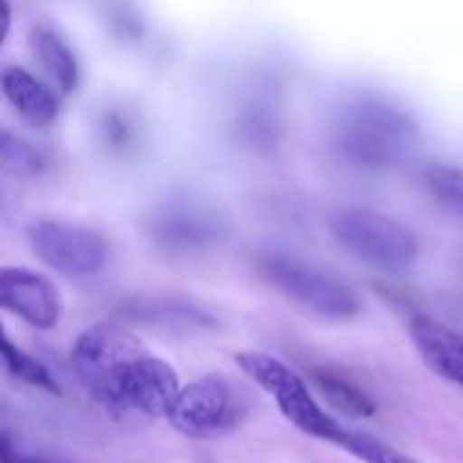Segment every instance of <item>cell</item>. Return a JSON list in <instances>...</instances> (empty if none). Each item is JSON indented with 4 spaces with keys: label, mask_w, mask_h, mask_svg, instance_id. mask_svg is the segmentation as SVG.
I'll return each instance as SVG.
<instances>
[{
    "label": "cell",
    "mask_w": 463,
    "mask_h": 463,
    "mask_svg": "<svg viewBox=\"0 0 463 463\" xmlns=\"http://www.w3.org/2000/svg\"><path fill=\"white\" fill-rule=\"evenodd\" d=\"M423 185L434 202L463 217V167L450 163H430L423 170Z\"/></svg>",
    "instance_id": "2e32d148"
},
{
    "label": "cell",
    "mask_w": 463,
    "mask_h": 463,
    "mask_svg": "<svg viewBox=\"0 0 463 463\" xmlns=\"http://www.w3.org/2000/svg\"><path fill=\"white\" fill-rule=\"evenodd\" d=\"M0 89L14 111L36 129H48L57 122L61 102L48 84L21 66H7L0 77Z\"/></svg>",
    "instance_id": "8fae6325"
},
{
    "label": "cell",
    "mask_w": 463,
    "mask_h": 463,
    "mask_svg": "<svg viewBox=\"0 0 463 463\" xmlns=\"http://www.w3.org/2000/svg\"><path fill=\"white\" fill-rule=\"evenodd\" d=\"M310 378L324 401L348 419H371L378 411V405L364 389L328 366H312Z\"/></svg>",
    "instance_id": "5bb4252c"
},
{
    "label": "cell",
    "mask_w": 463,
    "mask_h": 463,
    "mask_svg": "<svg viewBox=\"0 0 463 463\" xmlns=\"http://www.w3.org/2000/svg\"><path fill=\"white\" fill-rule=\"evenodd\" d=\"M328 226L339 247L378 269L405 271L419 258V238L402 222L384 213L342 208L330 215Z\"/></svg>",
    "instance_id": "8992f818"
},
{
    "label": "cell",
    "mask_w": 463,
    "mask_h": 463,
    "mask_svg": "<svg viewBox=\"0 0 463 463\" xmlns=\"http://www.w3.org/2000/svg\"><path fill=\"white\" fill-rule=\"evenodd\" d=\"M251 411L249 393L222 373H208L184 384L167 411V423L179 434L211 441L235 432Z\"/></svg>",
    "instance_id": "5b68a950"
},
{
    "label": "cell",
    "mask_w": 463,
    "mask_h": 463,
    "mask_svg": "<svg viewBox=\"0 0 463 463\" xmlns=\"http://www.w3.org/2000/svg\"><path fill=\"white\" fill-rule=\"evenodd\" d=\"M127 317L147 324L163 326V328L175 330H202L215 326V319L208 315L203 307L194 303L181 301V298H143L138 303H131Z\"/></svg>",
    "instance_id": "4fadbf2b"
},
{
    "label": "cell",
    "mask_w": 463,
    "mask_h": 463,
    "mask_svg": "<svg viewBox=\"0 0 463 463\" xmlns=\"http://www.w3.org/2000/svg\"><path fill=\"white\" fill-rule=\"evenodd\" d=\"M0 463H57L52 459H45V457L30 455V452L21 450L16 443L12 441L7 432H3L0 437Z\"/></svg>",
    "instance_id": "d6986e66"
},
{
    "label": "cell",
    "mask_w": 463,
    "mask_h": 463,
    "mask_svg": "<svg viewBox=\"0 0 463 463\" xmlns=\"http://www.w3.org/2000/svg\"><path fill=\"white\" fill-rule=\"evenodd\" d=\"M0 353H3V364L5 371L12 375L14 380L23 384H30V387L41 389V392H48L59 396L61 393V387L54 380V375L41 364L36 357H32L30 353H25L23 348H18L16 344L9 342L7 337H3L0 342Z\"/></svg>",
    "instance_id": "9a60e30c"
},
{
    "label": "cell",
    "mask_w": 463,
    "mask_h": 463,
    "mask_svg": "<svg viewBox=\"0 0 463 463\" xmlns=\"http://www.w3.org/2000/svg\"><path fill=\"white\" fill-rule=\"evenodd\" d=\"M30 50L39 66L50 75L61 93H72L80 86V61L71 45L50 25H36L30 32Z\"/></svg>",
    "instance_id": "7c38bea8"
},
{
    "label": "cell",
    "mask_w": 463,
    "mask_h": 463,
    "mask_svg": "<svg viewBox=\"0 0 463 463\" xmlns=\"http://www.w3.org/2000/svg\"><path fill=\"white\" fill-rule=\"evenodd\" d=\"M71 362L86 392L113 414L167 419L181 392L170 362L113 321L89 326L72 344Z\"/></svg>",
    "instance_id": "6da1fadb"
},
{
    "label": "cell",
    "mask_w": 463,
    "mask_h": 463,
    "mask_svg": "<svg viewBox=\"0 0 463 463\" xmlns=\"http://www.w3.org/2000/svg\"><path fill=\"white\" fill-rule=\"evenodd\" d=\"M235 364L240 366L249 380L258 384L262 392L269 393L279 405L280 414L289 420L303 434L319 441L333 443L342 448L346 441V425L339 423L333 414L324 410L307 389L306 380L294 373L288 364H283L276 357L260 351H242L235 353Z\"/></svg>",
    "instance_id": "277c9868"
},
{
    "label": "cell",
    "mask_w": 463,
    "mask_h": 463,
    "mask_svg": "<svg viewBox=\"0 0 463 463\" xmlns=\"http://www.w3.org/2000/svg\"><path fill=\"white\" fill-rule=\"evenodd\" d=\"M410 337L425 366L463 392V335L434 317L416 315L410 321Z\"/></svg>",
    "instance_id": "30bf717a"
},
{
    "label": "cell",
    "mask_w": 463,
    "mask_h": 463,
    "mask_svg": "<svg viewBox=\"0 0 463 463\" xmlns=\"http://www.w3.org/2000/svg\"><path fill=\"white\" fill-rule=\"evenodd\" d=\"M342 450L364 463H419L411 459L410 455H405V452L384 443L383 439L360 432V430H348V437L344 441Z\"/></svg>",
    "instance_id": "ac0fdd59"
},
{
    "label": "cell",
    "mask_w": 463,
    "mask_h": 463,
    "mask_svg": "<svg viewBox=\"0 0 463 463\" xmlns=\"http://www.w3.org/2000/svg\"><path fill=\"white\" fill-rule=\"evenodd\" d=\"M0 163L16 176H39L45 170L43 154L27 140L9 134L7 129L0 134Z\"/></svg>",
    "instance_id": "e0dca14e"
},
{
    "label": "cell",
    "mask_w": 463,
    "mask_h": 463,
    "mask_svg": "<svg viewBox=\"0 0 463 463\" xmlns=\"http://www.w3.org/2000/svg\"><path fill=\"white\" fill-rule=\"evenodd\" d=\"M32 253L68 279H89L107 267L109 244L98 231L63 220H34L27 226Z\"/></svg>",
    "instance_id": "ba28073f"
},
{
    "label": "cell",
    "mask_w": 463,
    "mask_h": 463,
    "mask_svg": "<svg viewBox=\"0 0 463 463\" xmlns=\"http://www.w3.org/2000/svg\"><path fill=\"white\" fill-rule=\"evenodd\" d=\"M147 238L165 256H197L220 242L224 233L220 213L188 194L167 197L145 222Z\"/></svg>",
    "instance_id": "52a82bcc"
},
{
    "label": "cell",
    "mask_w": 463,
    "mask_h": 463,
    "mask_svg": "<svg viewBox=\"0 0 463 463\" xmlns=\"http://www.w3.org/2000/svg\"><path fill=\"white\" fill-rule=\"evenodd\" d=\"M0 306L36 330H50L61 317V297L43 274L5 267L0 269Z\"/></svg>",
    "instance_id": "9c48e42d"
},
{
    "label": "cell",
    "mask_w": 463,
    "mask_h": 463,
    "mask_svg": "<svg viewBox=\"0 0 463 463\" xmlns=\"http://www.w3.org/2000/svg\"><path fill=\"white\" fill-rule=\"evenodd\" d=\"M256 265L269 288L312 315L344 321L362 312V298L351 285L292 253L265 251Z\"/></svg>",
    "instance_id": "3957f363"
},
{
    "label": "cell",
    "mask_w": 463,
    "mask_h": 463,
    "mask_svg": "<svg viewBox=\"0 0 463 463\" xmlns=\"http://www.w3.org/2000/svg\"><path fill=\"white\" fill-rule=\"evenodd\" d=\"M416 145L419 122L389 99L357 98L335 118V152L360 170H392L414 154Z\"/></svg>",
    "instance_id": "7a4b0ae2"
}]
</instances>
